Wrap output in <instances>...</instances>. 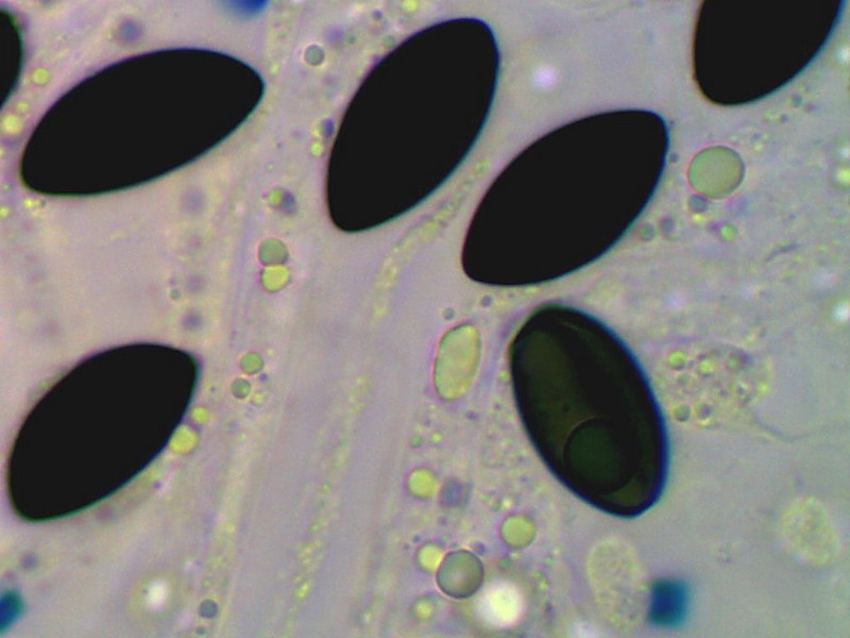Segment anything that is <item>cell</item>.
<instances>
[{
  "instance_id": "obj_1",
  "label": "cell",
  "mask_w": 850,
  "mask_h": 638,
  "mask_svg": "<svg viewBox=\"0 0 850 638\" xmlns=\"http://www.w3.org/2000/svg\"><path fill=\"white\" fill-rule=\"evenodd\" d=\"M653 618L661 626L675 625L684 616L687 593L678 582H661L657 585L653 600Z\"/></svg>"
}]
</instances>
